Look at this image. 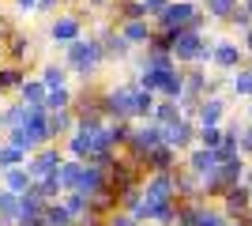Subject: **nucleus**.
I'll list each match as a JSON object with an SVG mask.
<instances>
[{
    "label": "nucleus",
    "instance_id": "nucleus-31",
    "mask_svg": "<svg viewBox=\"0 0 252 226\" xmlns=\"http://www.w3.org/2000/svg\"><path fill=\"white\" fill-rule=\"evenodd\" d=\"M11 166H27V151L0 140V170H11Z\"/></svg>",
    "mask_w": 252,
    "mask_h": 226
},
{
    "label": "nucleus",
    "instance_id": "nucleus-5",
    "mask_svg": "<svg viewBox=\"0 0 252 226\" xmlns=\"http://www.w3.org/2000/svg\"><path fill=\"white\" fill-rule=\"evenodd\" d=\"M211 38L203 31H177L173 34V45H169V53L177 65H207L211 61Z\"/></svg>",
    "mask_w": 252,
    "mask_h": 226
},
{
    "label": "nucleus",
    "instance_id": "nucleus-44",
    "mask_svg": "<svg viewBox=\"0 0 252 226\" xmlns=\"http://www.w3.org/2000/svg\"><path fill=\"white\" fill-rule=\"evenodd\" d=\"M0 65H4V42H0Z\"/></svg>",
    "mask_w": 252,
    "mask_h": 226
},
{
    "label": "nucleus",
    "instance_id": "nucleus-21",
    "mask_svg": "<svg viewBox=\"0 0 252 226\" xmlns=\"http://www.w3.org/2000/svg\"><path fill=\"white\" fill-rule=\"evenodd\" d=\"M72 129H75V113H72V109L49 113V140L53 143H64L68 136H72Z\"/></svg>",
    "mask_w": 252,
    "mask_h": 226
},
{
    "label": "nucleus",
    "instance_id": "nucleus-33",
    "mask_svg": "<svg viewBox=\"0 0 252 226\" xmlns=\"http://www.w3.org/2000/svg\"><path fill=\"white\" fill-rule=\"evenodd\" d=\"M102 226H139V223H136L132 215H128L125 207H117V211H109V215L102 219Z\"/></svg>",
    "mask_w": 252,
    "mask_h": 226
},
{
    "label": "nucleus",
    "instance_id": "nucleus-37",
    "mask_svg": "<svg viewBox=\"0 0 252 226\" xmlns=\"http://www.w3.org/2000/svg\"><path fill=\"white\" fill-rule=\"evenodd\" d=\"M237 147H241L245 155H252V125H241V132H237Z\"/></svg>",
    "mask_w": 252,
    "mask_h": 226
},
{
    "label": "nucleus",
    "instance_id": "nucleus-46",
    "mask_svg": "<svg viewBox=\"0 0 252 226\" xmlns=\"http://www.w3.org/2000/svg\"><path fill=\"white\" fill-rule=\"evenodd\" d=\"M0 140H4V125H0Z\"/></svg>",
    "mask_w": 252,
    "mask_h": 226
},
{
    "label": "nucleus",
    "instance_id": "nucleus-10",
    "mask_svg": "<svg viewBox=\"0 0 252 226\" xmlns=\"http://www.w3.org/2000/svg\"><path fill=\"white\" fill-rule=\"evenodd\" d=\"M4 61H11V65H31L34 61V38L31 31H23V27H15V31L4 38Z\"/></svg>",
    "mask_w": 252,
    "mask_h": 226
},
{
    "label": "nucleus",
    "instance_id": "nucleus-28",
    "mask_svg": "<svg viewBox=\"0 0 252 226\" xmlns=\"http://www.w3.org/2000/svg\"><path fill=\"white\" fill-rule=\"evenodd\" d=\"M23 121H27V106H23L19 98H15V102H11L8 109H0V125H4V132L23 129Z\"/></svg>",
    "mask_w": 252,
    "mask_h": 226
},
{
    "label": "nucleus",
    "instance_id": "nucleus-42",
    "mask_svg": "<svg viewBox=\"0 0 252 226\" xmlns=\"http://www.w3.org/2000/svg\"><path fill=\"white\" fill-rule=\"evenodd\" d=\"M245 226H252V204H249V211H245Z\"/></svg>",
    "mask_w": 252,
    "mask_h": 226
},
{
    "label": "nucleus",
    "instance_id": "nucleus-40",
    "mask_svg": "<svg viewBox=\"0 0 252 226\" xmlns=\"http://www.w3.org/2000/svg\"><path fill=\"white\" fill-rule=\"evenodd\" d=\"M109 4H113V0H83L87 11H109Z\"/></svg>",
    "mask_w": 252,
    "mask_h": 226
},
{
    "label": "nucleus",
    "instance_id": "nucleus-30",
    "mask_svg": "<svg viewBox=\"0 0 252 226\" xmlns=\"http://www.w3.org/2000/svg\"><path fill=\"white\" fill-rule=\"evenodd\" d=\"M45 226H75V219L68 215V207L61 200H49L45 204Z\"/></svg>",
    "mask_w": 252,
    "mask_h": 226
},
{
    "label": "nucleus",
    "instance_id": "nucleus-24",
    "mask_svg": "<svg viewBox=\"0 0 252 226\" xmlns=\"http://www.w3.org/2000/svg\"><path fill=\"white\" fill-rule=\"evenodd\" d=\"M61 204L68 207V215L75 219V226L87 223V215H91V200H87L83 193H64V196H61Z\"/></svg>",
    "mask_w": 252,
    "mask_h": 226
},
{
    "label": "nucleus",
    "instance_id": "nucleus-41",
    "mask_svg": "<svg viewBox=\"0 0 252 226\" xmlns=\"http://www.w3.org/2000/svg\"><path fill=\"white\" fill-rule=\"evenodd\" d=\"M241 38H245V42H241V49H245V53H249V57H252V31H245V34H241Z\"/></svg>",
    "mask_w": 252,
    "mask_h": 226
},
{
    "label": "nucleus",
    "instance_id": "nucleus-26",
    "mask_svg": "<svg viewBox=\"0 0 252 226\" xmlns=\"http://www.w3.org/2000/svg\"><path fill=\"white\" fill-rule=\"evenodd\" d=\"M75 91L72 87H57V91H45V109L49 113H61V109H72Z\"/></svg>",
    "mask_w": 252,
    "mask_h": 226
},
{
    "label": "nucleus",
    "instance_id": "nucleus-27",
    "mask_svg": "<svg viewBox=\"0 0 252 226\" xmlns=\"http://www.w3.org/2000/svg\"><path fill=\"white\" fill-rule=\"evenodd\" d=\"M0 223H4V226L19 223V196L8 193V189H0Z\"/></svg>",
    "mask_w": 252,
    "mask_h": 226
},
{
    "label": "nucleus",
    "instance_id": "nucleus-20",
    "mask_svg": "<svg viewBox=\"0 0 252 226\" xmlns=\"http://www.w3.org/2000/svg\"><path fill=\"white\" fill-rule=\"evenodd\" d=\"M15 98H19L23 106H45V83L38 75H27L19 83V91H15Z\"/></svg>",
    "mask_w": 252,
    "mask_h": 226
},
{
    "label": "nucleus",
    "instance_id": "nucleus-29",
    "mask_svg": "<svg viewBox=\"0 0 252 226\" xmlns=\"http://www.w3.org/2000/svg\"><path fill=\"white\" fill-rule=\"evenodd\" d=\"M230 91L237 98H252V72H249V65H241V68L230 72Z\"/></svg>",
    "mask_w": 252,
    "mask_h": 226
},
{
    "label": "nucleus",
    "instance_id": "nucleus-34",
    "mask_svg": "<svg viewBox=\"0 0 252 226\" xmlns=\"http://www.w3.org/2000/svg\"><path fill=\"white\" fill-rule=\"evenodd\" d=\"M226 23H230L233 31H241V34H245V31H252V15H249L245 8H241V4H237V11H233V15H230Z\"/></svg>",
    "mask_w": 252,
    "mask_h": 226
},
{
    "label": "nucleus",
    "instance_id": "nucleus-19",
    "mask_svg": "<svg viewBox=\"0 0 252 226\" xmlns=\"http://www.w3.org/2000/svg\"><path fill=\"white\" fill-rule=\"evenodd\" d=\"M31 185H34V177L27 173V166H11V170H0V189H8V193L23 196V193H31Z\"/></svg>",
    "mask_w": 252,
    "mask_h": 226
},
{
    "label": "nucleus",
    "instance_id": "nucleus-32",
    "mask_svg": "<svg viewBox=\"0 0 252 226\" xmlns=\"http://www.w3.org/2000/svg\"><path fill=\"white\" fill-rule=\"evenodd\" d=\"M31 193H38L45 204H49V200H61L64 189H61V181H57V177H45V181H34V185H31Z\"/></svg>",
    "mask_w": 252,
    "mask_h": 226
},
{
    "label": "nucleus",
    "instance_id": "nucleus-8",
    "mask_svg": "<svg viewBox=\"0 0 252 226\" xmlns=\"http://www.w3.org/2000/svg\"><path fill=\"white\" fill-rule=\"evenodd\" d=\"M94 38H98V45H102L105 61H128V57H132V45H128V38L121 34L117 23L102 19V23H98V31H94Z\"/></svg>",
    "mask_w": 252,
    "mask_h": 226
},
{
    "label": "nucleus",
    "instance_id": "nucleus-36",
    "mask_svg": "<svg viewBox=\"0 0 252 226\" xmlns=\"http://www.w3.org/2000/svg\"><path fill=\"white\" fill-rule=\"evenodd\" d=\"M57 11H64V0H38V15H57Z\"/></svg>",
    "mask_w": 252,
    "mask_h": 226
},
{
    "label": "nucleus",
    "instance_id": "nucleus-43",
    "mask_svg": "<svg viewBox=\"0 0 252 226\" xmlns=\"http://www.w3.org/2000/svg\"><path fill=\"white\" fill-rule=\"evenodd\" d=\"M241 8H245V11H249V15H252V0H241Z\"/></svg>",
    "mask_w": 252,
    "mask_h": 226
},
{
    "label": "nucleus",
    "instance_id": "nucleus-47",
    "mask_svg": "<svg viewBox=\"0 0 252 226\" xmlns=\"http://www.w3.org/2000/svg\"><path fill=\"white\" fill-rule=\"evenodd\" d=\"M249 72H252V61H249Z\"/></svg>",
    "mask_w": 252,
    "mask_h": 226
},
{
    "label": "nucleus",
    "instance_id": "nucleus-15",
    "mask_svg": "<svg viewBox=\"0 0 252 226\" xmlns=\"http://www.w3.org/2000/svg\"><path fill=\"white\" fill-rule=\"evenodd\" d=\"M249 204H252V189H249L245 181L222 193V215H230V219H245Z\"/></svg>",
    "mask_w": 252,
    "mask_h": 226
},
{
    "label": "nucleus",
    "instance_id": "nucleus-12",
    "mask_svg": "<svg viewBox=\"0 0 252 226\" xmlns=\"http://www.w3.org/2000/svg\"><path fill=\"white\" fill-rule=\"evenodd\" d=\"M158 129H162V143L173 147V151H189L192 143H196V125H192L189 117L173 121V125H158Z\"/></svg>",
    "mask_w": 252,
    "mask_h": 226
},
{
    "label": "nucleus",
    "instance_id": "nucleus-7",
    "mask_svg": "<svg viewBox=\"0 0 252 226\" xmlns=\"http://www.w3.org/2000/svg\"><path fill=\"white\" fill-rule=\"evenodd\" d=\"M61 166H64V147H61V143H45V147H38V151L27 155V173H31L34 181L57 177Z\"/></svg>",
    "mask_w": 252,
    "mask_h": 226
},
{
    "label": "nucleus",
    "instance_id": "nucleus-17",
    "mask_svg": "<svg viewBox=\"0 0 252 226\" xmlns=\"http://www.w3.org/2000/svg\"><path fill=\"white\" fill-rule=\"evenodd\" d=\"M173 170H177V151L166 147V143L143 159V173H173Z\"/></svg>",
    "mask_w": 252,
    "mask_h": 226
},
{
    "label": "nucleus",
    "instance_id": "nucleus-13",
    "mask_svg": "<svg viewBox=\"0 0 252 226\" xmlns=\"http://www.w3.org/2000/svg\"><path fill=\"white\" fill-rule=\"evenodd\" d=\"M226 117V98L219 95H203L196 102V129H211V125H222Z\"/></svg>",
    "mask_w": 252,
    "mask_h": 226
},
{
    "label": "nucleus",
    "instance_id": "nucleus-1",
    "mask_svg": "<svg viewBox=\"0 0 252 226\" xmlns=\"http://www.w3.org/2000/svg\"><path fill=\"white\" fill-rule=\"evenodd\" d=\"M158 95L143 91L136 79H121V83L102 87V113L105 121H151Z\"/></svg>",
    "mask_w": 252,
    "mask_h": 226
},
{
    "label": "nucleus",
    "instance_id": "nucleus-25",
    "mask_svg": "<svg viewBox=\"0 0 252 226\" xmlns=\"http://www.w3.org/2000/svg\"><path fill=\"white\" fill-rule=\"evenodd\" d=\"M237 4H241V0H203V15L215 19V23H226L233 11H237Z\"/></svg>",
    "mask_w": 252,
    "mask_h": 226
},
{
    "label": "nucleus",
    "instance_id": "nucleus-49",
    "mask_svg": "<svg viewBox=\"0 0 252 226\" xmlns=\"http://www.w3.org/2000/svg\"><path fill=\"white\" fill-rule=\"evenodd\" d=\"M249 113H252V106H249Z\"/></svg>",
    "mask_w": 252,
    "mask_h": 226
},
{
    "label": "nucleus",
    "instance_id": "nucleus-22",
    "mask_svg": "<svg viewBox=\"0 0 252 226\" xmlns=\"http://www.w3.org/2000/svg\"><path fill=\"white\" fill-rule=\"evenodd\" d=\"M23 79H27V68H23V65H11V61H4V65H0V95H15Z\"/></svg>",
    "mask_w": 252,
    "mask_h": 226
},
{
    "label": "nucleus",
    "instance_id": "nucleus-6",
    "mask_svg": "<svg viewBox=\"0 0 252 226\" xmlns=\"http://www.w3.org/2000/svg\"><path fill=\"white\" fill-rule=\"evenodd\" d=\"M162 147V129H158L155 121H143V125H132V136H128L125 143V155L128 159H136L139 166H143V159H147L151 151Z\"/></svg>",
    "mask_w": 252,
    "mask_h": 226
},
{
    "label": "nucleus",
    "instance_id": "nucleus-38",
    "mask_svg": "<svg viewBox=\"0 0 252 226\" xmlns=\"http://www.w3.org/2000/svg\"><path fill=\"white\" fill-rule=\"evenodd\" d=\"M11 4H15L19 15H34V11H38V0H11Z\"/></svg>",
    "mask_w": 252,
    "mask_h": 226
},
{
    "label": "nucleus",
    "instance_id": "nucleus-35",
    "mask_svg": "<svg viewBox=\"0 0 252 226\" xmlns=\"http://www.w3.org/2000/svg\"><path fill=\"white\" fill-rule=\"evenodd\" d=\"M139 4H143V15H147V19H158V15L166 11L169 0H139Z\"/></svg>",
    "mask_w": 252,
    "mask_h": 226
},
{
    "label": "nucleus",
    "instance_id": "nucleus-23",
    "mask_svg": "<svg viewBox=\"0 0 252 226\" xmlns=\"http://www.w3.org/2000/svg\"><path fill=\"white\" fill-rule=\"evenodd\" d=\"M181 117H189V113H185L177 102H169V98H158L155 109H151V121H155V125H173V121H181Z\"/></svg>",
    "mask_w": 252,
    "mask_h": 226
},
{
    "label": "nucleus",
    "instance_id": "nucleus-18",
    "mask_svg": "<svg viewBox=\"0 0 252 226\" xmlns=\"http://www.w3.org/2000/svg\"><path fill=\"white\" fill-rule=\"evenodd\" d=\"M38 79L45 83V91H57V87H72V72L64 68V61H45Z\"/></svg>",
    "mask_w": 252,
    "mask_h": 226
},
{
    "label": "nucleus",
    "instance_id": "nucleus-2",
    "mask_svg": "<svg viewBox=\"0 0 252 226\" xmlns=\"http://www.w3.org/2000/svg\"><path fill=\"white\" fill-rule=\"evenodd\" d=\"M109 65L102 53V45H98L94 34H83V38H75L72 45H64V68L75 75V79H83V83H94L98 72Z\"/></svg>",
    "mask_w": 252,
    "mask_h": 226
},
{
    "label": "nucleus",
    "instance_id": "nucleus-14",
    "mask_svg": "<svg viewBox=\"0 0 252 226\" xmlns=\"http://www.w3.org/2000/svg\"><path fill=\"white\" fill-rule=\"evenodd\" d=\"M219 155H215V151L211 147H200V143H196V147L189 151V173L192 177H200V181H207L211 173H219Z\"/></svg>",
    "mask_w": 252,
    "mask_h": 226
},
{
    "label": "nucleus",
    "instance_id": "nucleus-48",
    "mask_svg": "<svg viewBox=\"0 0 252 226\" xmlns=\"http://www.w3.org/2000/svg\"><path fill=\"white\" fill-rule=\"evenodd\" d=\"M139 226H147V223H139Z\"/></svg>",
    "mask_w": 252,
    "mask_h": 226
},
{
    "label": "nucleus",
    "instance_id": "nucleus-4",
    "mask_svg": "<svg viewBox=\"0 0 252 226\" xmlns=\"http://www.w3.org/2000/svg\"><path fill=\"white\" fill-rule=\"evenodd\" d=\"M203 23H207V15H203V8L196 0H169L166 11L155 19V27L177 34V31H203Z\"/></svg>",
    "mask_w": 252,
    "mask_h": 226
},
{
    "label": "nucleus",
    "instance_id": "nucleus-45",
    "mask_svg": "<svg viewBox=\"0 0 252 226\" xmlns=\"http://www.w3.org/2000/svg\"><path fill=\"white\" fill-rule=\"evenodd\" d=\"M245 185H249V189H252V173H249V177H245Z\"/></svg>",
    "mask_w": 252,
    "mask_h": 226
},
{
    "label": "nucleus",
    "instance_id": "nucleus-39",
    "mask_svg": "<svg viewBox=\"0 0 252 226\" xmlns=\"http://www.w3.org/2000/svg\"><path fill=\"white\" fill-rule=\"evenodd\" d=\"M15 27H19V23L11 19V15H0V42H4V38H8V34L15 31Z\"/></svg>",
    "mask_w": 252,
    "mask_h": 226
},
{
    "label": "nucleus",
    "instance_id": "nucleus-16",
    "mask_svg": "<svg viewBox=\"0 0 252 226\" xmlns=\"http://www.w3.org/2000/svg\"><path fill=\"white\" fill-rule=\"evenodd\" d=\"M121 34L128 38V45H132V49H147V45H151V34H155V23H151V19L121 23Z\"/></svg>",
    "mask_w": 252,
    "mask_h": 226
},
{
    "label": "nucleus",
    "instance_id": "nucleus-3",
    "mask_svg": "<svg viewBox=\"0 0 252 226\" xmlns=\"http://www.w3.org/2000/svg\"><path fill=\"white\" fill-rule=\"evenodd\" d=\"M57 181H61L64 193H83L87 200L98 196L105 189V170L94 162H79V159H64V166L57 170Z\"/></svg>",
    "mask_w": 252,
    "mask_h": 226
},
{
    "label": "nucleus",
    "instance_id": "nucleus-50",
    "mask_svg": "<svg viewBox=\"0 0 252 226\" xmlns=\"http://www.w3.org/2000/svg\"><path fill=\"white\" fill-rule=\"evenodd\" d=\"M0 226H4V223H0Z\"/></svg>",
    "mask_w": 252,
    "mask_h": 226
},
{
    "label": "nucleus",
    "instance_id": "nucleus-11",
    "mask_svg": "<svg viewBox=\"0 0 252 226\" xmlns=\"http://www.w3.org/2000/svg\"><path fill=\"white\" fill-rule=\"evenodd\" d=\"M211 65L222 68V72H233V68L245 65V49L241 42H233V38H222V42L211 45Z\"/></svg>",
    "mask_w": 252,
    "mask_h": 226
},
{
    "label": "nucleus",
    "instance_id": "nucleus-9",
    "mask_svg": "<svg viewBox=\"0 0 252 226\" xmlns=\"http://www.w3.org/2000/svg\"><path fill=\"white\" fill-rule=\"evenodd\" d=\"M75 38H83V15H75V11H57L49 19V42L53 45H72Z\"/></svg>",
    "mask_w": 252,
    "mask_h": 226
}]
</instances>
